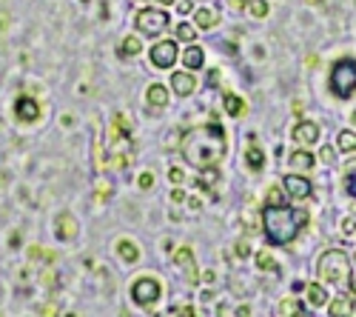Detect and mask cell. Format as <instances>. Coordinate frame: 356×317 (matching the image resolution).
<instances>
[{"mask_svg":"<svg viewBox=\"0 0 356 317\" xmlns=\"http://www.w3.org/2000/svg\"><path fill=\"white\" fill-rule=\"evenodd\" d=\"M225 155V132L220 126H197L183 137V157L197 169H211Z\"/></svg>","mask_w":356,"mask_h":317,"instance_id":"obj_1","label":"cell"},{"mask_svg":"<svg viewBox=\"0 0 356 317\" xmlns=\"http://www.w3.org/2000/svg\"><path fill=\"white\" fill-rule=\"evenodd\" d=\"M308 223V212L302 209H291L282 203H268L262 212V232L271 243H288L296 238V232Z\"/></svg>","mask_w":356,"mask_h":317,"instance_id":"obj_2","label":"cell"},{"mask_svg":"<svg viewBox=\"0 0 356 317\" xmlns=\"http://www.w3.org/2000/svg\"><path fill=\"white\" fill-rule=\"evenodd\" d=\"M131 121L126 118V114H114V123L108 126V163L114 169L120 166H129L131 163Z\"/></svg>","mask_w":356,"mask_h":317,"instance_id":"obj_3","label":"cell"},{"mask_svg":"<svg viewBox=\"0 0 356 317\" xmlns=\"http://www.w3.org/2000/svg\"><path fill=\"white\" fill-rule=\"evenodd\" d=\"M319 280L334 283V286H345L350 280V261L348 254L339 249H331L319 257Z\"/></svg>","mask_w":356,"mask_h":317,"instance_id":"obj_4","label":"cell"},{"mask_svg":"<svg viewBox=\"0 0 356 317\" xmlns=\"http://www.w3.org/2000/svg\"><path fill=\"white\" fill-rule=\"evenodd\" d=\"M331 92L339 100H348L356 92V61L345 57V61L334 63V69H331Z\"/></svg>","mask_w":356,"mask_h":317,"instance_id":"obj_5","label":"cell"},{"mask_svg":"<svg viewBox=\"0 0 356 317\" xmlns=\"http://www.w3.org/2000/svg\"><path fill=\"white\" fill-rule=\"evenodd\" d=\"M131 297L137 306L148 309V306H154L157 297H160V280L157 277H137L134 286H131Z\"/></svg>","mask_w":356,"mask_h":317,"instance_id":"obj_6","label":"cell"},{"mask_svg":"<svg viewBox=\"0 0 356 317\" xmlns=\"http://www.w3.org/2000/svg\"><path fill=\"white\" fill-rule=\"evenodd\" d=\"M165 26H168V15L163 9H143L137 15V29L145 35H160L165 32Z\"/></svg>","mask_w":356,"mask_h":317,"instance_id":"obj_7","label":"cell"},{"mask_svg":"<svg viewBox=\"0 0 356 317\" xmlns=\"http://www.w3.org/2000/svg\"><path fill=\"white\" fill-rule=\"evenodd\" d=\"M177 54H180V52H177V43L174 40H163V43H157L152 49V63L157 69H168V66H174Z\"/></svg>","mask_w":356,"mask_h":317,"instance_id":"obj_8","label":"cell"},{"mask_svg":"<svg viewBox=\"0 0 356 317\" xmlns=\"http://www.w3.org/2000/svg\"><path fill=\"white\" fill-rule=\"evenodd\" d=\"M282 192H285L288 197H293V200H305V197L311 194V183H308L305 178H300V175H288V178L282 180Z\"/></svg>","mask_w":356,"mask_h":317,"instance_id":"obj_9","label":"cell"},{"mask_svg":"<svg viewBox=\"0 0 356 317\" xmlns=\"http://www.w3.org/2000/svg\"><path fill=\"white\" fill-rule=\"evenodd\" d=\"M174 263L186 269V280H188L191 286L200 283V275H197V263H194L191 249H177V252H174Z\"/></svg>","mask_w":356,"mask_h":317,"instance_id":"obj_10","label":"cell"},{"mask_svg":"<svg viewBox=\"0 0 356 317\" xmlns=\"http://www.w3.org/2000/svg\"><path fill=\"white\" fill-rule=\"evenodd\" d=\"M293 140L300 143V146H311V143L319 140V126L311 123V121H302V123H296L293 126Z\"/></svg>","mask_w":356,"mask_h":317,"instance_id":"obj_11","label":"cell"},{"mask_svg":"<svg viewBox=\"0 0 356 317\" xmlns=\"http://www.w3.org/2000/svg\"><path fill=\"white\" fill-rule=\"evenodd\" d=\"M171 86H174V95L188 98V95L197 89V77L188 75V72H174V75H171Z\"/></svg>","mask_w":356,"mask_h":317,"instance_id":"obj_12","label":"cell"},{"mask_svg":"<svg viewBox=\"0 0 356 317\" xmlns=\"http://www.w3.org/2000/svg\"><path fill=\"white\" fill-rule=\"evenodd\" d=\"M15 114H17V121L32 123V121H38L40 106H38V100H32V98H17V100H15Z\"/></svg>","mask_w":356,"mask_h":317,"instance_id":"obj_13","label":"cell"},{"mask_svg":"<svg viewBox=\"0 0 356 317\" xmlns=\"http://www.w3.org/2000/svg\"><path fill=\"white\" fill-rule=\"evenodd\" d=\"M57 235H60L63 240H72L77 235V220L72 215H60L57 217Z\"/></svg>","mask_w":356,"mask_h":317,"instance_id":"obj_14","label":"cell"},{"mask_svg":"<svg viewBox=\"0 0 356 317\" xmlns=\"http://www.w3.org/2000/svg\"><path fill=\"white\" fill-rule=\"evenodd\" d=\"M194 20H197V29H211V26H217V23H220V12L205 6V9H197Z\"/></svg>","mask_w":356,"mask_h":317,"instance_id":"obj_15","label":"cell"},{"mask_svg":"<svg viewBox=\"0 0 356 317\" xmlns=\"http://www.w3.org/2000/svg\"><path fill=\"white\" fill-rule=\"evenodd\" d=\"M145 98H148V106H154V109H163L165 103H168V92L163 89V86H148V92H145Z\"/></svg>","mask_w":356,"mask_h":317,"instance_id":"obj_16","label":"cell"},{"mask_svg":"<svg viewBox=\"0 0 356 317\" xmlns=\"http://www.w3.org/2000/svg\"><path fill=\"white\" fill-rule=\"evenodd\" d=\"M183 63H186L188 69H200V66L205 63V52H202L200 46H188V49L183 52Z\"/></svg>","mask_w":356,"mask_h":317,"instance_id":"obj_17","label":"cell"},{"mask_svg":"<svg viewBox=\"0 0 356 317\" xmlns=\"http://www.w3.org/2000/svg\"><path fill=\"white\" fill-rule=\"evenodd\" d=\"M117 254H120L126 263H137L140 261V249L131 240H117Z\"/></svg>","mask_w":356,"mask_h":317,"instance_id":"obj_18","label":"cell"},{"mask_svg":"<svg viewBox=\"0 0 356 317\" xmlns=\"http://www.w3.org/2000/svg\"><path fill=\"white\" fill-rule=\"evenodd\" d=\"M288 163H291L293 169H300V171H308V169L314 166V155H311V152H293V155L288 157Z\"/></svg>","mask_w":356,"mask_h":317,"instance_id":"obj_19","label":"cell"},{"mask_svg":"<svg viewBox=\"0 0 356 317\" xmlns=\"http://www.w3.org/2000/svg\"><path fill=\"white\" fill-rule=\"evenodd\" d=\"M305 292H308V303L311 306H325V303H328V295H325V289L319 283H311Z\"/></svg>","mask_w":356,"mask_h":317,"instance_id":"obj_20","label":"cell"},{"mask_svg":"<svg viewBox=\"0 0 356 317\" xmlns=\"http://www.w3.org/2000/svg\"><path fill=\"white\" fill-rule=\"evenodd\" d=\"M225 109H228V114H234V118H240V114L245 111V103L236 95H225Z\"/></svg>","mask_w":356,"mask_h":317,"instance_id":"obj_21","label":"cell"},{"mask_svg":"<svg viewBox=\"0 0 356 317\" xmlns=\"http://www.w3.org/2000/svg\"><path fill=\"white\" fill-rule=\"evenodd\" d=\"M345 189H348V194L356 197V160H350L345 166Z\"/></svg>","mask_w":356,"mask_h":317,"instance_id":"obj_22","label":"cell"},{"mask_svg":"<svg viewBox=\"0 0 356 317\" xmlns=\"http://www.w3.org/2000/svg\"><path fill=\"white\" fill-rule=\"evenodd\" d=\"M257 266H259L262 272H277V269H280L277 261H274V254H268V252H259V254H257Z\"/></svg>","mask_w":356,"mask_h":317,"instance_id":"obj_23","label":"cell"},{"mask_svg":"<svg viewBox=\"0 0 356 317\" xmlns=\"http://www.w3.org/2000/svg\"><path fill=\"white\" fill-rule=\"evenodd\" d=\"M245 160H248L251 169H262V166H265V155H262L259 146H251V149L245 152Z\"/></svg>","mask_w":356,"mask_h":317,"instance_id":"obj_24","label":"cell"},{"mask_svg":"<svg viewBox=\"0 0 356 317\" xmlns=\"http://www.w3.org/2000/svg\"><path fill=\"white\" fill-rule=\"evenodd\" d=\"M339 149L356 152V132H339Z\"/></svg>","mask_w":356,"mask_h":317,"instance_id":"obj_25","label":"cell"},{"mask_svg":"<svg viewBox=\"0 0 356 317\" xmlns=\"http://www.w3.org/2000/svg\"><path fill=\"white\" fill-rule=\"evenodd\" d=\"M137 52H140V38H134V35H131V38H126V40H123V46H120V54H123V57H129V54H137Z\"/></svg>","mask_w":356,"mask_h":317,"instance_id":"obj_26","label":"cell"},{"mask_svg":"<svg viewBox=\"0 0 356 317\" xmlns=\"http://www.w3.org/2000/svg\"><path fill=\"white\" fill-rule=\"evenodd\" d=\"M328 311H331V314H350V303H348L345 297H339V300H334V303L328 306Z\"/></svg>","mask_w":356,"mask_h":317,"instance_id":"obj_27","label":"cell"},{"mask_svg":"<svg viewBox=\"0 0 356 317\" xmlns=\"http://www.w3.org/2000/svg\"><path fill=\"white\" fill-rule=\"evenodd\" d=\"M280 314H305V309L296 306V300H282L280 306Z\"/></svg>","mask_w":356,"mask_h":317,"instance_id":"obj_28","label":"cell"},{"mask_svg":"<svg viewBox=\"0 0 356 317\" xmlns=\"http://www.w3.org/2000/svg\"><path fill=\"white\" fill-rule=\"evenodd\" d=\"M268 12H271V9H268V3H265V0H254V3H251V15H254V17H265Z\"/></svg>","mask_w":356,"mask_h":317,"instance_id":"obj_29","label":"cell"},{"mask_svg":"<svg viewBox=\"0 0 356 317\" xmlns=\"http://www.w3.org/2000/svg\"><path fill=\"white\" fill-rule=\"evenodd\" d=\"M177 38H180V40H194V26L180 23V26H177Z\"/></svg>","mask_w":356,"mask_h":317,"instance_id":"obj_30","label":"cell"},{"mask_svg":"<svg viewBox=\"0 0 356 317\" xmlns=\"http://www.w3.org/2000/svg\"><path fill=\"white\" fill-rule=\"evenodd\" d=\"M214 180H217V171L211 166V169H205V175L200 178V186H214Z\"/></svg>","mask_w":356,"mask_h":317,"instance_id":"obj_31","label":"cell"},{"mask_svg":"<svg viewBox=\"0 0 356 317\" xmlns=\"http://www.w3.org/2000/svg\"><path fill=\"white\" fill-rule=\"evenodd\" d=\"M154 186V175H152V171H143V175H140V189H152Z\"/></svg>","mask_w":356,"mask_h":317,"instance_id":"obj_32","label":"cell"},{"mask_svg":"<svg viewBox=\"0 0 356 317\" xmlns=\"http://www.w3.org/2000/svg\"><path fill=\"white\" fill-rule=\"evenodd\" d=\"M183 178H186V175H183V169H171V171H168V180H171L174 186H180Z\"/></svg>","mask_w":356,"mask_h":317,"instance_id":"obj_33","label":"cell"},{"mask_svg":"<svg viewBox=\"0 0 356 317\" xmlns=\"http://www.w3.org/2000/svg\"><path fill=\"white\" fill-rule=\"evenodd\" d=\"M234 252H236V254H240V257H245V254L251 252V246H248V240H240V243H236V246H234Z\"/></svg>","mask_w":356,"mask_h":317,"instance_id":"obj_34","label":"cell"},{"mask_svg":"<svg viewBox=\"0 0 356 317\" xmlns=\"http://www.w3.org/2000/svg\"><path fill=\"white\" fill-rule=\"evenodd\" d=\"M268 203H282V189H271V194H268Z\"/></svg>","mask_w":356,"mask_h":317,"instance_id":"obj_35","label":"cell"},{"mask_svg":"<svg viewBox=\"0 0 356 317\" xmlns=\"http://www.w3.org/2000/svg\"><path fill=\"white\" fill-rule=\"evenodd\" d=\"M353 229H356V217H348V220L342 223V232H345V235H350Z\"/></svg>","mask_w":356,"mask_h":317,"instance_id":"obj_36","label":"cell"},{"mask_svg":"<svg viewBox=\"0 0 356 317\" xmlns=\"http://www.w3.org/2000/svg\"><path fill=\"white\" fill-rule=\"evenodd\" d=\"M171 200H174V203H183V200H186V192H183V189H174V192H171Z\"/></svg>","mask_w":356,"mask_h":317,"instance_id":"obj_37","label":"cell"},{"mask_svg":"<svg viewBox=\"0 0 356 317\" xmlns=\"http://www.w3.org/2000/svg\"><path fill=\"white\" fill-rule=\"evenodd\" d=\"M228 6H234V9H245V6H251V0H228Z\"/></svg>","mask_w":356,"mask_h":317,"instance_id":"obj_38","label":"cell"},{"mask_svg":"<svg viewBox=\"0 0 356 317\" xmlns=\"http://www.w3.org/2000/svg\"><path fill=\"white\" fill-rule=\"evenodd\" d=\"M322 160H325V163H334V149H331V146L322 149Z\"/></svg>","mask_w":356,"mask_h":317,"instance_id":"obj_39","label":"cell"},{"mask_svg":"<svg viewBox=\"0 0 356 317\" xmlns=\"http://www.w3.org/2000/svg\"><path fill=\"white\" fill-rule=\"evenodd\" d=\"M177 9H180L183 15H188V12H191V0H180V3H177Z\"/></svg>","mask_w":356,"mask_h":317,"instance_id":"obj_40","label":"cell"},{"mask_svg":"<svg viewBox=\"0 0 356 317\" xmlns=\"http://www.w3.org/2000/svg\"><path fill=\"white\" fill-rule=\"evenodd\" d=\"M209 75H211V77H209V83H211V86H217V83H220V69H214V72H209Z\"/></svg>","mask_w":356,"mask_h":317,"instance_id":"obj_41","label":"cell"},{"mask_svg":"<svg viewBox=\"0 0 356 317\" xmlns=\"http://www.w3.org/2000/svg\"><path fill=\"white\" fill-rule=\"evenodd\" d=\"M214 277H217L214 272H205V275H202V283H214Z\"/></svg>","mask_w":356,"mask_h":317,"instance_id":"obj_42","label":"cell"},{"mask_svg":"<svg viewBox=\"0 0 356 317\" xmlns=\"http://www.w3.org/2000/svg\"><path fill=\"white\" fill-rule=\"evenodd\" d=\"M350 292H353V295H356V277H353V280H350Z\"/></svg>","mask_w":356,"mask_h":317,"instance_id":"obj_43","label":"cell"},{"mask_svg":"<svg viewBox=\"0 0 356 317\" xmlns=\"http://www.w3.org/2000/svg\"><path fill=\"white\" fill-rule=\"evenodd\" d=\"M152 3H174V0H152Z\"/></svg>","mask_w":356,"mask_h":317,"instance_id":"obj_44","label":"cell"},{"mask_svg":"<svg viewBox=\"0 0 356 317\" xmlns=\"http://www.w3.org/2000/svg\"><path fill=\"white\" fill-rule=\"evenodd\" d=\"M308 3H322V0H308Z\"/></svg>","mask_w":356,"mask_h":317,"instance_id":"obj_45","label":"cell"},{"mask_svg":"<svg viewBox=\"0 0 356 317\" xmlns=\"http://www.w3.org/2000/svg\"><path fill=\"white\" fill-rule=\"evenodd\" d=\"M353 121H356V111H353Z\"/></svg>","mask_w":356,"mask_h":317,"instance_id":"obj_46","label":"cell"}]
</instances>
